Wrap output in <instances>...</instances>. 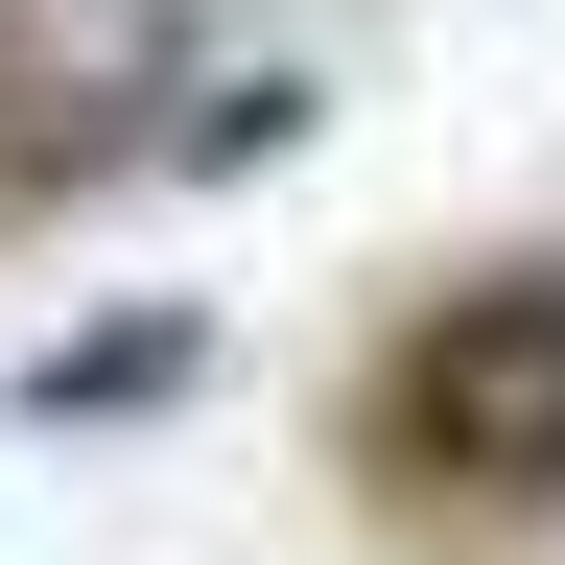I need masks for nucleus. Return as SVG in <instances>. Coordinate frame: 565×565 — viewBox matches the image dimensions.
<instances>
[{
    "label": "nucleus",
    "instance_id": "7ed1b4c3",
    "mask_svg": "<svg viewBox=\"0 0 565 565\" xmlns=\"http://www.w3.org/2000/svg\"><path fill=\"white\" fill-rule=\"evenodd\" d=\"M24 401H47V424H71V401H166V330H95V353H47Z\"/></svg>",
    "mask_w": 565,
    "mask_h": 565
},
{
    "label": "nucleus",
    "instance_id": "f257e3e1",
    "mask_svg": "<svg viewBox=\"0 0 565 565\" xmlns=\"http://www.w3.org/2000/svg\"><path fill=\"white\" fill-rule=\"evenodd\" d=\"M377 471L565 494V259H494V282H448V307L377 353Z\"/></svg>",
    "mask_w": 565,
    "mask_h": 565
},
{
    "label": "nucleus",
    "instance_id": "f03ea898",
    "mask_svg": "<svg viewBox=\"0 0 565 565\" xmlns=\"http://www.w3.org/2000/svg\"><path fill=\"white\" fill-rule=\"evenodd\" d=\"M189 0H0V189H95L189 141Z\"/></svg>",
    "mask_w": 565,
    "mask_h": 565
}]
</instances>
